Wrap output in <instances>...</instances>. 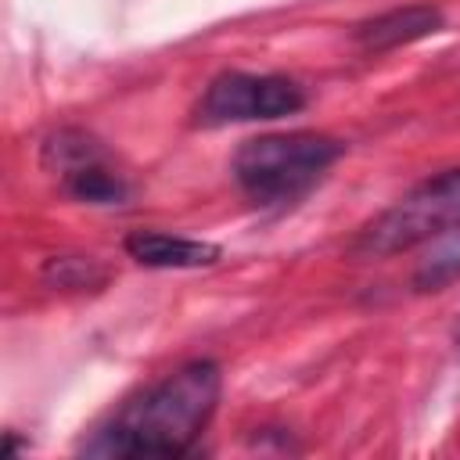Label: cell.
Returning <instances> with one entry per match:
<instances>
[{"instance_id":"1","label":"cell","mask_w":460,"mask_h":460,"mask_svg":"<svg viewBox=\"0 0 460 460\" xmlns=\"http://www.w3.org/2000/svg\"><path fill=\"white\" fill-rule=\"evenodd\" d=\"M219 367L190 359L137 399H129L86 446L101 456H183L219 402Z\"/></svg>"},{"instance_id":"2","label":"cell","mask_w":460,"mask_h":460,"mask_svg":"<svg viewBox=\"0 0 460 460\" xmlns=\"http://www.w3.org/2000/svg\"><path fill=\"white\" fill-rule=\"evenodd\" d=\"M338 155L341 144L323 133H270L237 147L234 180L255 201H291L305 194Z\"/></svg>"},{"instance_id":"3","label":"cell","mask_w":460,"mask_h":460,"mask_svg":"<svg viewBox=\"0 0 460 460\" xmlns=\"http://www.w3.org/2000/svg\"><path fill=\"white\" fill-rule=\"evenodd\" d=\"M460 230V169H446L410 194H402L392 208L370 219L352 241L356 255H395L417 248L438 234Z\"/></svg>"},{"instance_id":"4","label":"cell","mask_w":460,"mask_h":460,"mask_svg":"<svg viewBox=\"0 0 460 460\" xmlns=\"http://www.w3.org/2000/svg\"><path fill=\"white\" fill-rule=\"evenodd\" d=\"M305 104V93L295 79L284 75H252L223 72L208 83L198 119L201 122H248V119H280L295 115Z\"/></svg>"},{"instance_id":"5","label":"cell","mask_w":460,"mask_h":460,"mask_svg":"<svg viewBox=\"0 0 460 460\" xmlns=\"http://www.w3.org/2000/svg\"><path fill=\"white\" fill-rule=\"evenodd\" d=\"M47 155L58 158V172L72 198L93 201V205H115L126 198L122 176L104 162V155L97 151L93 140H86L79 133H61L47 144Z\"/></svg>"},{"instance_id":"6","label":"cell","mask_w":460,"mask_h":460,"mask_svg":"<svg viewBox=\"0 0 460 460\" xmlns=\"http://www.w3.org/2000/svg\"><path fill=\"white\" fill-rule=\"evenodd\" d=\"M442 29V11L431 7V4H410V7H395V11H385L370 22H363L356 29V43L363 50H392V47H402V43H413V40H424L431 32Z\"/></svg>"},{"instance_id":"7","label":"cell","mask_w":460,"mask_h":460,"mask_svg":"<svg viewBox=\"0 0 460 460\" xmlns=\"http://www.w3.org/2000/svg\"><path fill=\"white\" fill-rule=\"evenodd\" d=\"M126 252L140 266H155V270H190V266H212L219 259L216 244L172 237L162 230H133L126 237Z\"/></svg>"},{"instance_id":"8","label":"cell","mask_w":460,"mask_h":460,"mask_svg":"<svg viewBox=\"0 0 460 460\" xmlns=\"http://www.w3.org/2000/svg\"><path fill=\"white\" fill-rule=\"evenodd\" d=\"M90 266L86 259H50L43 266V277L54 280L58 288H86L90 284Z\"/></svg>"},{"instance_id":"9","label":"cell","mask_w":460,"mask_h":460,"mask_svg":"<svg viewBox=\"0 0 460 460\" xmlns=\"http://www.w3.org/2000/svg\"><path fill=\"white\" fill-rule=\"evenodd\" d=\"M456 338H460V331H456Z\"/></svg>"}]
</instances>
